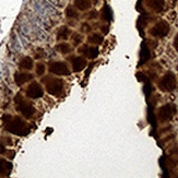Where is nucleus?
Wrapping results in <instances>:
<instances>
[{
  "instance_id": "obj_1",
  "label": "nucleus",
  "mask_w": 178,
  "mask_h": 178,
  "mask_svg": "<svg viewBox=\"0 0 178 178\" xmlns=\"http://www.w3.org/2000/svg\"><path fill=\"white\" fill-rule=\"evenodd\" d=\"M168 31H169L168 24L165 21H162L154 26L152 31H151V33L154 36H165L168 33Z\"/></svg>"
},
{
  "instance_id": "obj_2",
  "label": "nucleus",
  "mask_w": 178,
  "mask_h": 178,
  "mask_svg": "<svg viewBox=\"0 0 178 178\" xmlns=\"http://www.w3.org/2000/svg\"><path fill=\"white\" fill-rule=\"evenodd\" d=\"M161 89L164 91H171L175 88V79L171 75H165L161 82Z\"/></svg>"
},
{
  "instance_id": "obj_3",
  "label": "nucleus",
  "mask_w": 178,
  "mask_h": 178,
  "mask_svg": "<svg viewBox=\"0 0 178 178\" xmlns=\"http://www.w3.org/2000/svg\"><path fill=\"white\" fill-rule=\"evenodd\" d=\"M33 9H34V11L36 12V14L38 15L39 18L46 23L47 19H48V14H47V12L43 8V6L39 4L38 0H33Z\"/></svg>"
},
{
  "instance_id": "obj_4",
  "label": "nucleus",
  "mask_w": 178,
  "mask_h": 178,
  "mask_svg": "<svg viewBox=\"0 0 178 178\" xmlns=\"http://www.w3.org/2000/svg\"><path fill=\"white\" fill-rule=\"evenodd\" d=\"M39 4L43 6V8L45 9V11L47 12V14L49 15V17H57L59 15V12L56 8L54 7L53 4H49L48 1H45V0H38Z\"/></svg>"
},
{
  "instance_id": "obj_5",
  "label": "nucleus",
  "mask_w": 178,
  "mask_h": 178,
  "mask_svg": "<svg viewBox=\"0 0 178 178\" xmlns=\"http://www.w3.org/2000/svg\"><path fill=\"white\" fill-rule=\"evenodd\" d=\"M33 32V26L32 23L27 20H24L22 21L21 23V33L25 36H30Z\"/></svg>"
},
{
  "instance_id": "obj_6",
  "label": "nucleus",
  "mask_w": 178,
  "mask_h": 178,
  "mask_svg": "<svg viewBox=\"0 0 178 178\" xmlns=\"http://www.w3.org/2000/svg\"><path fill=\"white\" fill-rule=\"evenodd\" d=\"M75 4L80 10H88L90 8V6H91L90 0H75Z\"/></svg>"
},
{
  "instance_id": "obj_7",
  "label": "nucleus",
  "mask_w": 178,
  "mask_h": 178,
  "mask_svg": "<svg viewBox=\"0 0 178 178\" xmlns=\"http://www.w3.org/2000/svg\"><path fill=\"white\" fill-rule=\"evenodd\" d=\"M150 6L153 8L154 10L161 11L162 9H163L164 0H151V2H150Z\"/></svg>"
},
{
  "instance_id": "obj_8",
  "label": "nucleus",
  "mask_w": 178,
  "mask_h": 178,
  "mask_svg": "<svg viewBox=\"0 0 178 178\" xmlns=\"http://www.w3.org/2000/svg\"><path fill=\"white\" fill-rule=\"evenodd\" d=\"M90 43H94V44H101L102 41H103V36L98 35V34H93L91 37L89 38Z\"/></svg>"
},
{
  "instance_id": "obj_9",
  "label": "nucleus",
  "mask_w": 178,
  "mask_h": 178,
  "mask_svg": "<svg viewBox=\"0 0 178 178\" xmlns=\"http://www.w3.org/2000/svg\"><path fill=\"white\" fill-rule=\"evenodd\" d=\"M66 14H67L68 18H78V13H77V11H75L72 7L67 8V10H66Z\"/></svg>"
},
{
  "instance_id": "obj_10",
  "label": "nucleus",
  "mask_w": 178,
  "mask_h": 178,
  "mask_svg": "<svg viewBox=\"0 0 178 178\" xmlns=\"http://www.w3.org/2000/svg\"><path fill=\"white\" fill-rule=\"evenodd\" d=\"M21 47H22V45L20 44V39H19V37H14L13 43H12V48H13L15 51H20V50H21Z\"/></svg>"
},
{
  "instance_id": "obj_11",
  "label": "nucleus",
  "mask_w": 178,
  "mask_h": 178,
  "mask_svg": "<svg viewBox=\"0 0 178 178\" xmlns=\"http://www.w3.org/2000/svg\"><path fill=\"white\" fill-rule=\"evenodd\" d=\"M19 39H20V43H21V45L24 48H27L29 47V42H27V39L25 38V36L22 34V33H19V35H18Z\"/></svg>"
},
{
  "instance_id": "obj_12",
  "label": "nucleus",
  "mask_w": 178,
  "mask_h": 178,
  "mask_svg": "<svg viewBox=\"0 0 178 178\" xmlns=\"http://www.w3.org/2000/svg\"><path fill=\"white\" fill-rule=\"evenodd\" d=\"M59 50H60V53L62 54L70 53V47L68 46L67 44H62V45H59Z\"/></svg>"
},
{
  "instance_id": "obj_13",
  "label": "nucleus",
  "mask_w": 178,
  "mask_h": 178,
  "mask_svg": "<svg viewBox=\"0 0 178 178\" xmlns=\"http://www.w3.org/2000/svg\"><path fill=\"white\" fill-rule=\"evenodd\" d=\"M49 4H51L54 7H58V8H61L62 7V2H61V0H47Z\"/></svg>"
},
{
  "instance_id": "obj_14",
  "label": "nucleus",
  "mask_w": 178,
  "mask_h": 178,
  "mask_svg": "<svg viewBox=\"0 0 178 178\" xmlns=\"http://www.w3.org/2000/svg\"><path fill=\"white\" fill-rule=\"evenodd\" d=\"M81 39H82V37L79 34H75V36L73 37V42H75V43H73L75 45V46H78L79 44L81 43Z\"/></svg>"
},
{
  "instance_id": "obj_15",
  "label": "nucleus",
  "mask_w": 178,
  "mask_h": 178,
  "mask_svg": "<svg viewBox=\"0 0 178 178\" xmlns=\"http://www.w3.org/2000/svg\"><path fill=\"white\" fill-rule=\"evenodd\" d=\"M175 48H176V49H177V51H178V35L176 36V38H175Z\"/></svg>"
},
{
  "instance_id": "obj_16",
  "label": "nucleus",
  "mask_w": 178,
  "mask_h": 178,
  "mask_svg": "<svg viewBox=\"0 0 178 178\" xmlns=\"http://www.w3.org/2000/svg\"><path fill=\"white\" fill-rule=\"evenodd\" d=\"M0 73H1V64H0Z\"/></svg>"
}]
</instances>
